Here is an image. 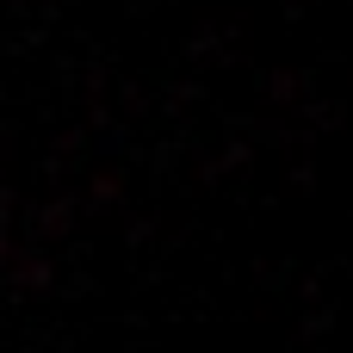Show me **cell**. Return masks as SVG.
Returning a JSON list of instances; mask_svg holds the SVG:
<instances>
[{
    "label": "cell",
    "mask_w": 353,
    "mask_h": 353,
    "mask_svg": "<svg viewBox=\"0 0 353 353\" xmlns=\"http://www.w3.org/2000/svg\"><path fill=\"white\" fill-rule=\"evenodd\" d=\"M0 267H6V285H12L19 298H25V292H43V285H50V254H31V248H25L12 230L0 236Z\"/></svg>",
    "instance_id": "1"
},
{
    "label": "cell",
    "mask_w": 353,
    "mask_h": 353,
    "mask_svg": "<svg viewBox=\"0 0 353 353\" xmlns=\"http://www.w3.org/2000/svg\"><path fill=\"white\" fill-rule=\"evenodd\" d=\"M68 230H74V199H50V211H37V230L31 236L37 242H62Z\"/></svg>",
    "instance_id": "2"
},
{
    "label": "cell",
    "mask_w": 353,
    "mask_h": 353,
    "mask_svg": "<svg viewBox=\"0 0 353 353\" xmlns=\"http://www.w3.org/2000/svg\"><path fill=\"white\" fill-rule=\"evenodd\" d=\"M87 192H93L99 205H118V199H124V174H118V168H99V174L87 180Z\"/></svg>",
    "instance_id": "3"
}]
</instances>
